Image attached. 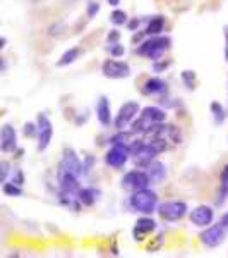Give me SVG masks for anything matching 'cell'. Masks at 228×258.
<instances>
[{"mask_svg": "<svg viewBox=\"0 0 228 258\" xmlns=\"http://www.w3.org/2000/svg\"><path fill=\"white\" fill-rule=\"evenodd\" d=\"M172 48V38L168 35H158V36H148L143 43L136 47V55L144 57V59L155 62L165 57V53Z\"/></svg>", "mask_w": 228, "mask_h": 258, "instance_id": "1", "label": "cell"}, {"mask_svg": "<svg viewBox=\"0 0 228 258\" xmlns=\"http://www.w3.org/2000/svg\"><path fill=\"white\" fill-rule=\"evenodd\" d=\"M158 205H160L158 193L153 191L151 188L134 191V193H131V197L127 198V207H129V210L136 212V214H141V215L155 214Z\"/></svg>", "mask_w": 228, "mask_h": 258, "instance_id": "2", "label": "cell"}, {"mask_svg": "<svg viewBox=\"0 0 228 258\" xmlns=\"http://www.w3.org/2000/svg\"><path fill=\"white\" fill-rule=\"evenodd\" d=\"M131 160L132 164H134V167H139V169H148L149 165L153 164V162L156 160V157L160 155L158 152H156V148L153 147L149 141H144V140H132L131 145Z\"/></svg>", "mask_w": 228, "mask_h": 258, "instance_id": "3", "label": "cell"}, {"mask_svg": "<svg viewBox=\"0 0 228 258\" xmlns=\"http://www.w3.org/2000/svg\"><path fill=\"white\" fill-rule=\"evenodd\" d=\"M156 214L163 222H179L185 215H189V205L182 200H167L160 202Z\"/></svg>", "mask_w": 228, "mask_h": 258, "instance_id": "4", "label": "cell"}, {"mask_svg": "<svg viewBox=\"0 0 228 258\" xmlns=\"http://www.w3.org/2000/svg\"><path fill=\"white\" fill-rule=\"evenodd\" d=\"M139 114H141L139 102H136V100H127V102H124L122 105L119 107L117 114H115V117H113L115 131L129 129L131 124L139 117Z\"/></svg>", "mask_w": 228, "mask_h": 258, "instance_id": "5", "label": "cell"}, {"mask_svg": "<svg viewBox=\"0 0 228 258\" xmlns=\"http://www.w3.org/2000/svg\"><path fill=\"white\" fill-rule=\"evenodd\" d=\"M226 238H228V227L223 222L211 224V226L202 229L201 234H199V241H201L202 246L211 249L221 246Z\"/></svg>", "mask_w": 228, "mask_h": 258, "instance_id": "6", "label": "cell"}, {"mask_svg": "<svg viewBox=\"0 0 228 258\" xmlns=\"http://www.w3.org/2000/svg\"><path fill=\"white\" fill-rule=\"evenodd\" d=\"M120 186L126 191H129V193H134V191L149 188L151 186V179H149L146 169L136 167L124 174L122 179H120Z\"/></svg>", "mask_w": 228, "mask_h": 258, "instance_id": "7", "label": "cell"}, {"mask_svg": "<svg viewBox=\"0 0 228 258\" xmlns=\"http://www.w3.org/2000/svg\"><path fill=\"white\" fill-rule=\"evenodd\" d=\"M131 157H132V153H131L129 145H110V148L106 150L103 160H105V164L108 165L110 169L120 170L126 167V164L129 162Z\"/></svg>", "mask_w": 228, "mask_h": 258, "instance_id": "8", "label": "cell"}, {"mask_svg": "<svg viewBox=\"0 0 228 258\" xmlns=\"http://www.w3.org/2000/svg\"><path fill=\"white\" fill-rule=\"evenodd\" d=\"M101 74L108 80H127L132 74V69L129 62L110 57L101 62Z\"/></svg>", "mask_w": 228, "mask_h": 258, "instance_id": "9", "label": "cell"}, {"mask_svg": "<svg viewBox=\"0 0 228 258\" xmlns=\"http://www.w3.org/2000/svg\"><path fill=\"white\" fill-rule=\"evenodd\" d=\"M36 124H38V152L43 153L47 152V148L50 147V143H52V138H53V124L52 120L48 119L47 114H43V112H40V114H36Z\"/></svg>", "mask_w": 228, "mask_h": 258, "instance_id": "10", "label": "cell"}, {"mask_svg": "<svg viewBox=\"0 0 228 258\" xmlns=\"http://www.w3.org/2000/svg\"><path fill=\"white\" fill-rule=\"evenodd\" d=\"M156 229H158V222H156L151 215H141V217L136 220L134 227H132V239H134L136 243H141V241H144L148 236H151Z\"/></svg>", "mask_w": 228, "mask_h": 258, "instance_id": "11", "label": "cell"}, {"mask_svg": "<svg viewBox=\"0 0 228 258\" xmlns=\"http://www.w3.org/2000/svg\"><path fill=\"white\" fill-rule=\"evenodd\" d=\"M79 179L81 177H77L76 174H72L70 170L62 167V165L59 164V167H57V186H59L60 191H67V193L79 195V189L82 188Z\"/></svg>", "mask_w": 228, "mask_h": 258, "instance_id": "12", "label": "cell"}, {"mask_svg": "<svg viewBox=\"0 0 228 258\" xmlns=\"http://www.w3.org/2000/svg\"><path fill=\"white\" fill-rule=\"evenodd\" d=\"M141 93H143L144 97H158L161 100L168 95V83L156 74V76L148 78V80L143 83Z\"/></svg>", "mask_w": 228, "mask_h": 258, "instance_id": "13", "label": "cell"}, {"mask_svg": "<svg viewBox=\"0 0 228 258\" xmlns=\"http://www.w3.org/2000/svg\"><path fill=\"white\" fill-rule=\"evenodd\" d=\"M60 165L67 170H70L72 174H76L77 177L84 176V162H82V159H79V155H77L74 148L67 147V148L62 150Z\"/></svg>", "mask_w": 228, "mask_h": 258, "instance_id": "14", "label": "cell"}, {"mask_svg": "<svg viewBox=\"0 0 228 258\" xmlns=\"http://www.w3.org/2000/svg\"><path fill=\"white\" fill-rule=\"evenodd\" d=\"M189 220L196 227H208L214 220V209L211 205H197L196 209L189 212Z\"/></svg>", "mask_w": 228, "mask_h": 258, "instance_id": "15", "label": "cell"}, {"mask_svg": "<svg viewBox=\"0 0 228 258\" xmlns=\"http://www.w3.org/2000/svg\"><path fill=\"white\" fill-rule=\"evenodd\" d=\"M19 148L18 141V131L12 124H4L2 131H0V150L2 153H14Z\"/></svg>", "mask_w": 228, "mask_h": 258, "instance_id": "16", "label": "cell"}, {"mask_svg": "<svg viewBox=\"0 0 228 258\" xmlns=\"http://www.w3.org/2000/svg\"><path fill=\"white\" fill-rule=\"evenodd\" d=\"M94 114H96V119L101 127L113 126V114H111L110 100L106 95H99V98L96 100V107H94Z\"/></svg>", "mask_w": 228, "mask_h": 258, "instance_id": "17", "label": "cell"}, {"mask_svg": "<svg viewBox=\"0 0 228 258\" xmlns=\"http://www.w3.org/2000/svg\"><path fill=\"white\" fill-rule=\"evenodd\" d=\"M57 202H59L60 207L74 212V214H79V212L82 210V207H84L79 200V195L67 193V191H60V189L57 191Z\"/></svg>", "mask_w": 228, "mask_h": 258, "instance_id": "18", "label": "cell"}, {"mask_svg": "<svg viewBox=\"0 0 228 258\" xmlns=\"http://www.w3.org/2000/svg\"><path fill=\"white\" fill-rule=\"evenodd\" d=\"M141 117H144L149 124H160V122H167L168 114L163 107L158 105H146L141 109Z\"/></svg>", "mask_w": 228, "mask_h": 258, "instance_id": "19", "label": "cell"}, {"mask_svg": "<svg viewBox=\"0 0 228 258\" xmlns=\"http://www.w3.org/2000/svg\"><path fill=\"white\" fill-rule=\"evenodd\" d=\"M149 179H151V184H163L167 181V176H168V169H167V164L161 160H155L151 165L146 169Z\"/></svg>", "mask_w": 228, "mask_h": 258, "instance_id": "20", "label": "cell"}, {"mask_svg": "<svg viewBox=\"0 0 228 258\" xmlns=\"http://www.w3.org/2000/svg\"><path fill=\"white\" fill-rule=\"evenodd\" d=\"M99 197H101V191L96 186H82L79 189V200L84 207H94Z\"/></svg>", "mask_w": 228, "mask_h": 258, "instance_id": "21", "label": "cell"}, {"mask_svg": "<svg viewBox=\"0 0 228 258\" xmlns=\"http://www.w3.org/2000/svg\"><path fill=\"white\" fill-rule=\"evenodd\" d=\"M165 26H167L165 16H153V18L146 23L144 31H146L148 36H158V35H163Z\"/></svg>", "mask_w": 228, "mask_h": 258, "instance_id": "22", "label": "cell"}, {"mask_svg": "<svg viewBox=\"0 0 228 258\" xmlns=\"http://www.w3.org/2000/svg\"><path fill=\"white\" fill-rule=\"evenodd\" d=\"M81 48L79 47H70L65 50L64 53L59 57V60H57V68H67V66H72L74 62L81 57Z\"/></svg>", "mask_w": 228, "mask_h": 258, "instance_id": "23", "label": "cell"}, {"mask_svg": "<svg viewBox=\"0 0 228 258\" xmlns=\"http://www.w3.org/2000/svg\"><path fill=\"white\" fill-rule=\"evenodd\" d=\"M225 200H228V162L223 165L221 172H219V191H218L216 207L223 205Z\"/></svg>", "mask_w": 228, "mask_h": 258, "instance_id": "24", "label": "cell"}, {"mask_svg": "<svg viewBox=\"0 0 228 258\" xmlns=\"http://www.w3.org/2000/svg\"><path fill=\"white\" fill-rule=\"evenodd\" d=\"M209 114L211 117H213V122L216 124V126H223L226 120V110L225 107H223V103L216 102V100H213V102L209 103Z\"/></svg>", "mask_w": 228, "mask_h": 258, "instance_id": "25", "label": "cell"}, {"mask_svg": "<svg viewBox=\"0 0 228 258\" xmlns=\"http://www.w3.org/2000/svg\"><path fill=\"white\" fill-rule=\"evenodd\" d=\"M134 133L131 129H120L115 131V135H111L106 143L108 145H131V141L134 140Z\"/></svg>", "mask_w": 228, "mask_h": 258, "instance_id": "26", "label": "cell"}, {"mask_svg": "<svg viewBox=\"0 0 228 258\" xmlns=\"http://www.w3.org/2000/svg\"><path fill=\"white\" fill-rule=\"evenodd\" d=\"M180 81H182V85L185 86V90L194 91V90H196V86H197V73H196V71H192V69L182 71V73H180Z\"/></svg>", "mask_w": 228, "mask_h": 258, "instance_id": "27", "label": "cell"}, {"mask_svg": "<svg viewBox=\"0 0 228 258\" xmlns=\"http://www.w3.org/2000/svg\"><path fill=\"white\" fill-rule=\"evenodd\" d=\"M2 193L9 198H21L24 191H23V186L16 184V182H12L9 179V181L2 182Z\"/></svg>", "mask_w": 228, "mask_h": 258, "instance_id": "28", "label": "cell"}, {"mask_svg": "<svg viewBox=\"0 0 228 258\" xmlns=\"http://www.w3.org/2000/svg\"><path fill=\"white\" fill-rule=\"evenodd\" d=\"M127 21H129V16H127V12L124 9H113L110 14V23L113 24V26H126Z\"/></svg>", "mask_w": 228, "mask_h": 258, "instance_id": "29", "label": "cell"}, {"mask_svg": "<svg viewBox=\"0 0 228 258\" xmlns=\"http://www.w3.org/2000/svg\"><path fill=\"white\" fill-rule=\"evenodd\" d=\"M99 11H101V6H99L98 0H88V2H86L84 14L88 19H94L99 14Z\"/></svg>", "mask_w": 228, "mask_h": 258, "instance_id": "30", "label": "cell"}, {"mask_svg": "<svg viewBox=\"0 0 228 258\" xmlns=\"http://www.w3.org/2000/svg\"><path fill=\"white\" fill-rule=\"evenodd\" d=\"M65 30H67V24L65 23H53L52 26H48L47 30V35L48 36H53V38H59V36H62L65 33Z\"/></svg>", "mask_w": 228, "mask_h": 258, "instance_id": "31", "label": "cell"}, {"mask_svg": "<svg viewBox=\"0 0 228 258\" xmlns=\"http://www.w3.org/2000/svg\"><path fill=\"white\" fill-rule=\"evenodd\" d=\"M170 66H172V60H170V59H160V60L153 62L151 69H153V73L158 74V76H160V74L167 73V71L170 69Z\"/></svg>", "mask_w": 228, "mask_h": 258, "instance_id": "32", "label": "cell"}, {"mask_svg": "<svg viewBox=\"0 0 228 258\" xmlns=\"http://www.w3.org/2000/svg\"><path fill=\"white\" fill-rule=\"evenodd\" d=\"M23 136L24 138H38V124H36V120L35 122H24Z\"/></svg>", "mask_w": 228, "mask_h": 258, "instance_id": "33", "label": "cell"}, {"mask_svg": "<svg viewBox=\"0 0 228 258\" xmlns=\"http://www.w3.org/2000/svg\"><path fill=\"white\" fill-rule=\"evenodd\" d=\"M12 176V165L9 160H2L0 162V182L9 181Z\"/></svg>", "mask_w": 228, "mask_h": 258, "instance_id": "34", "label": "cell"}, {"mask_svg": "<svg viewBox=\"0 0 228 258\" xmlns=\"http://www.w3.org/2000/svg\"><path fill=\"white\" fill-rule=\"evenodd\" d=\"M126 52L127 50L122 43L108 45V53H110V57H113V59H122V57L126 55Z\"/></svg>", "mask_w": 228, "mask_h": 258, "instance_id": "35", "label": "cell"}, {"mask_svg": "<svg viewBox=\"0 0 228 258\" xmlns=\"http://www.w3.org/2000/svg\"><path fill=\"white\" fill-rule=\"evenodd\" d=\"M163 243H165V234H163V232H160V234L156 236V238L151 241V244H148L146 251H149V253H155V251H158L160 246H161V244H163Z\"/></svg>", "mask_w": 228, "mask_h": 258, "instance_id": "36", "label": "cell"}, {"mask_svg": "<svg viewBox=\"0 0 228 258\" xmlns=\"http://www.w3.org/2000/svg\"><path fill=\"white\" fill-rule=\"evenodd\" d=\"M88 120H89V109H82L81 112H77L76 119H74V124H76L77 127H82Z\"/></svg>", "mask_w": 228, "mask_h": 258, "instance_id": "37", "label": "cell"}, {"mask_svg": "<svg viewBox=\"0 0 228 258\" xmlns=\"http://www.w3.org/2000/svg\"><path fill=\"white\" fill-rule=\"evenodd\" d=\"M11 181L16 182V184H19V186L26 184V174H24V170L23 169H16L14 172H12V176H11Z\"/></svg>", "mask_w": 228, "mask_h": 258, "instance_id": "38", "label": "cell"}, {"mask_svg": "<svg viewBox=\"0 0 228 258\" xmlns=\"http://www.w3.org/2000/svg\"><path fill=\"white\" fill-rule=\"evenodd\" d=\"M143 23H144L143 18H129L126 28H127V31L136 33V31H139V28H141V24H143Z\"/></svg>", "mask_w": 228, "mask_h": 258, "instance_id": "39", "label": "cell"}, {"mask_svg": "<svg viewBox=\"0 0 228 258\" xmlns=\"http://www.w3.org/2000/svg\"><path fill=\"white\" fill-rule=\"evenodd\" d=\"M82 162H84V176H88L91 170L94 169V165H96V157H94V155H84Z\"/></svg>", "mask_w": 228, "mask_h": 258, "instance_id": "40", "label": "cell"}, {"mask_svg": "<svg viewBox=\"0 0 228 258\" xmlns=\"http://www.w3.org/2000/svg\"><path fill=\"white\" fill-rule=\"evenodd\" d=\"M120 38H122V33H120L119 30H110L108 35H106V45L120 43Z\"/></svg>", "mask_w": 228, "mask_h": 258, "instance_id": "41", "label": "cell"}, {"mask_svg": "<svg viewBox=\"0 0 228 258\" xmlns=\"http://www.w3.org/2000/svg\"><path fill=\"white\" fill-rule=\"evenodd\" d=\"M148 38V35H146V31H136L134 35H132V38H131V41L134 45H139V43H143L144 40Z\"/></svg>", "mask_w": 228, "mask_h": 258, "instance_id": "42", "label": "cell"}, {"mask_svg": "<svg viewBox=\"0 0 228 258\" xmlns=\"http://www.w3.org/2000/svg\"><path fill=\"white\" fill-rule=\"evenodd\" d=\"M223 35H225V50H223V55H225V62H228V26L223 28Z\"/></svg>", "mask_w": 228, "mask_h": 258, "instance_id": "43", "label": "cell"}, {"mask_svg": "<svg viewBox=\"0 0 228 258\" xmlns=\"http://www.w3.org/2000/svg\"><path fill=\"white\" fill-rule=\"evenodd\" d=\"M12 155H14V159H16V160H21L24 155H26V152H24V148H21V147H19L14 153H12Z\"/></svg>", "mask_w": 228, "mask_h": 258, "instance_id": "44", "label": "cell"}, {"mask_svg": "<svg viewBox=\"0 0 228 258\" xmlns=\"http://www.w3.org/2000/svg\"><path fill=\"white\" fill-rule=\"evenodd\" d=\"M219 222H223L225 226L228 227V210L226 212H223L221 214V217H219Z\"/></svg>", "mask_w": 228, "mask_h": 258, "instance_id": "45", "label": "cell"}, {"mask_svg": "<svg viewBox=\"0 0 228 258\" xmlns=\"http://www.w3.org/2000/svg\"><path fill=\"white\" fill-rule=\"evenodd\" d=\"M106 4H108V6H111V7H117L119 4H120V0H106Z\"/></svg>", "mask_w": 228, "mask_h": 258, "instance_id": "46", "label": "cell"}, {"mask_svg": "<svg viewBox=\"0 0 228 258\" xmlns=\"http://www.w3.org/2000/svg\"><path fill=\"white\" fill-rule=\"evenodd\" d=\"M6 45H7V38L6 36H2V38H0V48H6Z\"/></svg>", "mask_w": 228, "mask_h": 258, "instance_id": "47", "label": "cell"}, {"mask_svg": "<svg viewBox=\"0 0 228 258\" xmlns=\"http://www.w3.org/2000/svg\"><path fill=\"white\" fill-rule=\"evenodd\" d=\"M7 71V62H6V59L2 57V73H6Z\"/></svg>", "mask_w": 228, "mask_h": 258, "instance_id": "48", "label": "cell"}, {"mask_svg": "<svg viewBox=\"0 0 228 258\" xmlns=\"http://www.w3.org/2000/svg\"><path fill=\"white\" fill-rule=\"evenodd\" d=\"M111 253H113V255H119V249H117V246H115V244L111 246Z\"/></svg>", "mask_w": 228, "mask_h": 258, "instance_id": "49", "label": "cell"}, {"mask_svg": "<svg viewBox=\"0 0 228 258\" xmlns=\"http://www.w3.org/2000/svg\"><path fill=\"white\" fill-rule=\"evenodd\" d=\"M33 4H40V2H43V0H31Z\"/></svg>", "mask_w": 228, "mask_h": 258, "instance_id": "50", "label": "cell"}, {"mask_svg": "<svg viewBox=\"0 0 228 258\" xmlns=\"http://www.w3.org/2000/svg\"><path fill=\"white\" fill-rule=\"evenodd\" d=\"M226 93H228V85H226Z\"/></svg>", "mask_w": 228, "mask_h": 258, "instance_id": "51", "label": "cell"}]
</instances>
